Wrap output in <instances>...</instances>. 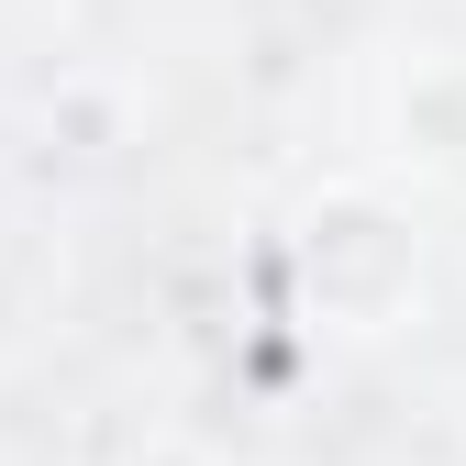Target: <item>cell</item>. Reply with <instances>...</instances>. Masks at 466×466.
I'll return each instance as SVG.
<instances>
[{
	"label": "cell",
	"mask_w": 466,
	"mask_h": 466,
	"mask_svg": "<svg viewBox=\"0 0 466 466\" xmlns=\"http://www.w3.org/2000/svg\"><path fill=\"white\" fill-rule=\"evenodd\" d=\"M422 211L389 178H322L300 211H289V311L333 344H378L422 311Z\"/></svg>",
	"instance_id": "obj_1"
},
{
	"label": "cell",
	"mask_w": 466,
	"mask_h": 466,
	"mask_svg": "<svg viewBox=\"0 0 466 466\" xmlns=\"http://www.w3.org/2000/svg\"><path fill=\"white\" fill-rule=\"evenodd\" d=\"M389 134L411 156V178H455L466 189V45H422L389 78Z\"/></svg>",
	"instance_id": "obj_2"
},
{
	"label": "cell",
	"mask_w": 466,
	"mask_h": 466,
	"mask_svg": "<svg viewBox=\"0 0 466 466\" xmlns=\"http://www.w3.org/2000/svg\"><path fill=\"white\" fill-rule=\"evenodd\" d=\"M123 466H211L189 433H145V444H123Z\"/></svg>",
	"instance_id": "obj_3"
}]
</instances>
